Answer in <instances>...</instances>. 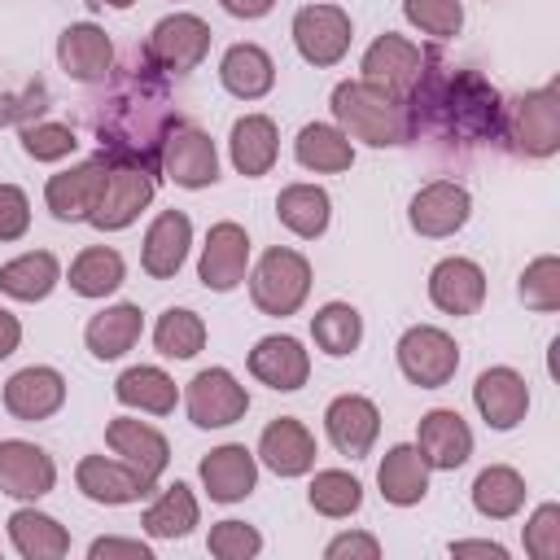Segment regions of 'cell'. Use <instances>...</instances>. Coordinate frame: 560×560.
Instances as JSON below:
<instances>
[{"instance_id":"6da1fadb","label":"cell","mask_w":560,"mask_h":560,"mask_svg":"<svg viewBox=\"0 0 560 560\" xmlns=\"http://www.w3.org/2000/svg\"><path fill=\"white\" fill-rule=\"evenodd\" d=\"M411 136H446L455 144H490L503 131V96L477 70H455L442 52L424 48V70L402 96Z\"/></svg>"},{"instance_id":"7a4b0ae2","label":"cell","mask_w":560,"mask_h":560,"mask_svg":"<svg viewBox=\"0 0 560 560\" xmlns=\"http://www.w3.org/2000/svg\"><path fill=\"white\" fill-rule=\"evenodd\" d=\"M332 105V118L337 127L350 136V140H363L372 149H389V144H402L411 140L407 131V109L398 96H389L385 88H372L363 79H346L332 88L328 96Z\"/></svg>"},{"instance_id":"3957f363","label":"cell","mask_w":560,"mask_h":560,"mask_svg":"<svg viewBox=\"0 0 560 560\" xmlns=\"http://www.w3.org/2000/svg\"><path fill=\"white\" fill-rule=\"evenodd\" d=\"M512 153L521 158H551L560 149V92L556 83H542L512 105H503V131Z\"/></svg>"},{"instance_id":"277c9868","label":"cell","mask_w":560,"mask_h":560,"mask_svg":"<svg viewBox=\"0 0 560 560\" xmlns=\"http://www.w3.org/2000/svg\"><path fill=\"white\" fill-rule=\"evenodd\" d=\"M306 293H311V262H306V254H298L289 245H271L258 258L254 276H249L254 306L262 315L284 319V315H298V306L306 302Z\"/></svg>"},{"instance_id":"5b68a950","label":"cell","mask_w":560,"mask_h":560,"mask_svg":"<svg viewBox=\"0 0 560 560\" xmlns=\"http://www.w3.org/2000/svg\"><path fill=\"white\" fill-rule=\"evenodd\" d=\"M394 354H398V372H402L411 385H420V389H442V385H451V376L459 372V346H455V337H451L446 328H438V324H411V328L398 337Z\"/></svg>"},{"instance_id":"8992f818","label":"cell","mask_w":560,"mask_h":560,"mask_svg":"<svg viewBox=\"0 0 560 560\" xmlns=\"http://www.w3.org/2000/svg\"><path fill=\"white\" fill-rule=\"evenodd\" d=\"M158 192V175L149 166H131V162H109L105 171V188L96 197V210L88 214L92 228L101 232H122L140 219V210L153 201Z\"/></svg>"},{"instance_id":"52a82bcc","label":"cell","mask_w":560,"mask_h":560,"mask_svg":"<svg viewBox=\"0 0 560 560\" xmlns=\"http://www.w3.org/2000/svg\"><path fill=\"white\" fill-rule=\"evenodd\" d=\"M210 52V26L197 13H171L162 18L144 39V61L162 74H188Z\"/></svg>"},{"instance_id":"ba28073f","label":"cell","mask_w":560,"mask_h":560,"mask_svg":"<svg viewBox=\"0 0 560 560\" xmlns=\"http://www.w3.org/2000/svg\"><path fill=\"white\" fill-rule=\"evenodd\" d=\"M350 13L341 4H302L293 13V44L306 66H337L350 52Z\"/></svg>"},{"instance_id":"9c48e42d","label":"cell","mask_w":560,"mask_h":560,"mask_svg":"<svg viewBox=\"0 0 560 560\" xmlns=\"http://www.w3.org/2000/svg\"><path fill=\"white\" fill-rule=\"evenodd\" d=\"M184 407L197 429H228L249 411V394L228 368H201L184 389Z\"/></svg>"},{"instance_id":"30bf717a","label":"cell","mask_w":560,"mask_h":560,"mask_svg":"<svg viewBox=\"0 0 560 560\" xmlns=\"http://www.w3.org/2000/svg\"><path fill=\"white\" fill-rule=\"evenodd\" d=\"M158 166L171 184L179 188H210L219 179V153H214V140L201 131V127H188V122H175L162 140V153H158Z\"/></svg>"},{"instance_id":"8fae6325","label":"cell","mask_w":560,"mask_h":560,"mask_svg":"<svg viewBox=\"0 0 560 560\" xmlns=\"http://www.w3.org/2000/svg\"><path fill=\"white\" fill-rule=\"evenodd\" d=\"M359 70H363V83L385 88L389 96H398V101H402V96L411 92V83L420 79V70H424V48H420V44H411L407 35L385 31V35H376V39L368 44V52H363Z\"/></svg>"},{"instance_id":"7c38bea8","label":"cell","mask_w":560,"mask_h":560,"mask_svg":"<svg viewBox=\"0 0 560 560\" xmlns=\"http://www.w3.org/2000/svg\"><path fill=\"white\" fill-rule=\"evenodd\" d=\"M468 214H472V197H468V188L455 184V179H433V184H424V188L411 197V206H407L411 232H420V236H429V241L455 236V232L468 223Z\"/></svg>"},{"instance_id":"4fadbf2b","label":"cell","mask_w":560,"mask_h":560,"mask_svg":"<svg viewBox=\"0 0 560 560\" xmlns=\"http://www.w3.org/2000/svg\"><path fill=\"white\" fill-rule=\"evenodd\" d=\"M245 267H249V236L241 223L223 219L206 232V245H201V258H197V280L210 289V293H232L241 280H245Z\"/></svg>"},{"instance_id":"5bb4252c","label":"cell","mask_w":560,"mask_h":560,"mask_svg":"<svg viewBox=\"0 0 560 560\" xmlns=\"http://www.w3.org/2000/svg\"><path fill=\"white\" fill-rule=\"evenodd\" d=\"M105 171H109V162L96 153V158H88V162H79V166H70V171L48 175V184H44V206L52 210V219H61V223H83V219L96 210V197H101V188H105Z\"/></svg>"},{"instance_id":"9a60e30c","label":"cell","mask_w":560,"mask_h":560,"mask_svg":"<svg viewBox=\"0 0 560 560\" xmlns=\"http://www.w3.org/2000/svg\"><path fill=\"white\" fill-rule=\"evenodd\" d=\"M74 486L92 499V503H105V508H122V503H136L144 499L158 481L144 477L140 468H131L127 459H105V455H83L79 468H74Z\"/></svg>"},{"instance_id":"2e32d148","label":"cell","mask_w":560,"mask_h":560,"mask_svg":"<svg viewBox=\"0 0 560 560\" xmlns=\"http://www.w3.org/2000/svg\"><path fill=\"white\" fill-rule=\"evenodd\" d=\"M57 486V464L44 446L26 438L0 442V494L9 499H44Z\"/></svg>"},{"instance_id":"e0dca14e","label":"cell","mask_w":560,"mask_h":560,"mask_svg":"<svg viewBox=\"0 0 560 560\" xmlns=\"http://www.w3.org/2000/svg\"><path fill=\"white\" fill-rule=\"evenodd\" d=\"M416 451L424 455L429 468H438V472H455V468H464L468 455H472V429H468V420H464L459 411H451V407H433V411L420 416Z\"/></svg>"},{"instance_id":"ac0fdd59","label":"cell","mask_w":560,"mask_h":560,"mask_svg":"<svg viewBox=\"0 0 560 560\" xmlns=\"http://www.w3.org/2000/svg\"><path fill=\"white\" fill-rule=\"evenodd\" d=\"M61 402H66V376L57 368L31 363L4 381V411L13 420H26V424L48 420L61 411Z\"/></svg>"},{"instance_id":"d6986e66","label":"cell","mask_w":560,"mask_h":560,"mask_svg":"<svg viewBox=\"0 0 560 560\" xmlns=\"http://www.w3.org/2000/svg\"><path fill=\"white\" fill-rule=\"evenodd\" d=\"M324 433L328 442L350 455V459H363L372 446H376V433H381V411L372 398L363 394H337L328 407H324Z\"/></svg>"},{"instance_id":"ffe728a7","label":"cell","mask_w":560,"mask_h":560,"mask_svg":"<svg viewBox=\"0 0 560 560\" xmlns=\"http://www.w3.org/2000/svg\"><path fill=\"white\" fill-rule=\"evenodd\" d=\"M197 472H201V486L214 503H241L258 486V455L241 442H223L210 455H201Z\"/></svg>"},{"instance_id":"44dd1931","label":"cell","mask_w":560,"mask_h":560,"mask_svg":"<svg viewBox=\"0 0 560 560\" xmlns=\"http://www.w3.org/2000/svg\"><path fill=\"white\" fill-rule=\"evenodd\" d=\"M57 61L74 83H105L114 70V44L96 22H70L57 35Z\"/></svg>"},{"instance_id":"7402d4cb","label":"cell","mask_w":560,"mask_h":560,"mask_svg":"<svg viewBox=\"0 0 560 560\" xmlns=\"http://www.w3.org/2000/svg\"><path fill=\"white\" fill-rule=\"evenodd\" d=\"M429 302L442 315H477L486 302V271L472 258H442L429 271Z\"/></svg>"},{"instance_id":"603a6c76","label":"cell","mask_w":560,"mask_h":560,"mask_svg":"<svg viewBox=\"0 0 560 560\" xmlns=\"http://www.w3.org/2000/svg\"><path fill=\"white\" fill-rule=\"evenodd\" d=\"M472 402H477V411H481V420L490 429L508 433L529 411V385H525V376L516 368H486L477 376V385H472Z\"/></svg>"},{"instance_id":"cb8c5ba5","label":"cell","mask_w":560,"mask_h":560,"mask_svg":"<svg viewBox=\"0 0 560 560\" xmlns=\"http://www.w3.org/2000/svg\"><path fill=\"white\" fill-rule=\"evenodd\" d=\"M249 372H254V381H262L267 389L293 394V389H302L306 376H311V354L302 350L298 337L271 332V337L254 341V350H249Z\"/></svg>"},{"instance_id":"d4e9b609","label":"cell","mask_w":560,"mask_h":560,"mask_svg":"<svg viewBox=\"0 0 560 560\" xmlns=\"http://www.w3.org/2000/svg\"><path fill=\"white\" fill-rule=\"evenodd\" d=\"M188 245H192V219L184 210H162L149 232H144V245H140V267L144 276L153 280H175L184 258H188Z\"/></svg>"},{"instance_id":"484cf974","label":"cell","mask_w":560,"mask_h":560,"mask_svg":"<svg viewBox=\"0 0 560 560\" xmlns=\"http://www.w3.org/2000/svg\"><path fill=\"white\" fill-rule=\"evenodd\" d=\"M258 459L276 477H302L315 468V433L298 416H276L258 438Z\"/></svg>"},{"instance_id":"4316f807","label":"cell","mask_w":560,"mask_h":560,"mask_svg":"<svg viewBox=\"0 0 560 560\" xmlns=\"http://www.w3.org/2000/svg\"><path fill=\"white\" fill-rule=\"evenodd\" d=\"M105 442H109V451L118 455V459H127L131 468H140L144 477H162L166 472V464H171V442L153 429V424H144V420H136V416H118V420H109L105 424Z\"/></svg>"},{"instance_id":"83f0119b","label":"cell","mask_w":560,"mask_h":560,"mask_svg":"<svg viewBox=\"0 0 560 560\" xmlns=\"http://www.w3.org/2000/svg\"><path fill=\"white\" fill-rule=\"evenodd\" d=\"M429 464L424 455L416 451V442H398L385 451L381 468H376V486H381V499L394 503V508H416L424 494H429Z\"/></svg>"},{"instance_id":"f1b7e54d","label":"cell","mask_w":560,"mask_h":560,"mask_svg":"<svg viewBox=\"0 0 560 560\" xmlns=\"http://www.w3.org/2000/svg\"><path fill=\"white\" fill-rule=\"evenodd\" d=\"M228 149H232V166L245 175V179H258L276 166V153H280V131L267 114H245L232 122V136H228Z\"/></svg>"},{"instance_id":"f546056e","label":"cell","mask_w":560,"mask_h":560,"mask_svg":"<svg viewBox=\"0 0 560 560\" xmlns=\"http://www.w3.org/2000/svg\"><path fill=\"white\" fill-rule=\"evenodd\" d=\"M140 332H144V311L136 302H118V306H105L88 319L83 341L101 363H109V359H122L140 341Z\"/></svg>"},{"instance_id":"4dcf8cb0","label":"cell","mask_w":560,"mask_h":560,"mask_svg":"<svg viewBox=\"0 0 560 560\" xmlns=\"http://www.w3.org/2000/svg\"><path fill=\"white\" fill-rule=\"evenodd\" d=\"M219 79L236 101H258L276 88V61L258 44H232L219 61Z\"/></svg>"},{"instance_id":"1f68e13d","label":"cell","mask_w":560,"mask_h":560,"mask_svg":"<svg viewBox=\"0 0 560 560\" xmlns=\"http://www.w3.org/2000/svg\"><path fill=\"white\" fill-rule=\"evenodd\" d=\"M61 284V262L48 249H26L0 267V293L13 302H44Z\"/></svg>"},{"instance_id":"d6a6232c","label":"cell","mask_w":560,"mask_h":560,"mask_svg":"<svg viewBox=\"0 0 560 560\" xmlns=\"http://www.w3.org/2000/svg\"><path fill=\"white\" fill-rule=\"evenodd\" d=\"M293 158H298V166H306L315 175H337V171L354 166V144L332 122H306L293 140Z\"/></svg>"},{"instance_id":"836d02e7","label":"cell","mask_w":560,"mask_h":560,"mask_svg":"<svg viewBox=\"0 0 560 560\" xmlns=\"http://www.w3.org/2000/svg\"><path fill=\"white\" fill-rule=\"evenodd\" d=\"M276 219L302 236V241H315L328 232V219H332V197L319 188V184H289L280 188L276 197Z\"/></svg>"},{"instance_id":"e575fe53","label":"cell","mask_w":560,"mask_h":560,"mask_svg":"<svg viewBox=\"0 0 560 560\" xmlns=\"http://www.w3.org/2000/svg\"><path fill=\"white\" fill-rule=\"evenodd\" d=\"M9 542L22 560H61L70 551L66 525H57L48 512H35V508H18L9 516Z\"/></svg>"},{"instance_id":"d590c367","label":"cell","mask_w":560,"mask_h":560,"mask_svg":"<svg viewBox=\"0 0 560 560\" xmlns=\"http://www.w3.org/2000/svg\"><path fill=\"white\" fill-rule=\"evenodd\" d=\"M114 398H118L122 407H136V411H149V416H166V411H175L179 389H175V381H171L162 368L136 363V368H127V372L114 381Z\"/></svg>"},{"instance_id":"8d00e7d4","label":"cell","mask_w":560,"mask_h":560,"mask_svg":"<svg viewBox=\"0 0 560 560\" xmlns=\"http://www.w3.org/2000/svg\"><path fill=\"white\" fill-rule=\"evenodd\" d=\"M122 280H127V262H122V254L109 249V245H88V249H79L74 262H70V276H66V284H70L79 298H109Z\"/></svg>"},{"instance_id":"74e56055","label":"cell","mask_w":560,"mask_h":560,"mask_svg":"<svg viewBox=\"0 0 560 560\" xmlns=\"http://www.w3.org/2000/svg\"><path fill=\"white\" fill-rule=\"evenodd\" d=\"M197 521H201V508H197V494L184 481H171L144 508V516H140V525H144L149 538H188Z\"/></svg>"},{"instance_id":"f35d334b","label":"cell","mask_w":560,"mask_h":560,"mask_svg":"<svg viewBox=\"0 0 560 560\" xmlns=\"http://www.w3.org/2000/svg\"><path fill=\"white\" fill-rule=\"evenodd\" d=\"M472 508L490 521H508L525 508V477L508 464H490L472 481Z\"/></svg>"},{"instance_id":"ab89813d","label":"cell","mask_w":560,"mask_h":560,"mask_svg":"<svg viewBox=\"0 0 560 560\" xmlns=\"http://www.w3.org/2000/svg\"><path fill=\"white\" fill-rule=\"evenodd\" d=\"M311 337L328 359H346L363 341V315L350 302H324L311 315Z\"/></svg>"},{"instance_id":"60d3db41","label":"cell","mask_w":560,"mask_h":560,"mask_svg":"<svg viewBox=\"0 0 560 560\" xmlns=\"http://www.w3.org/2000/svg\"><path fill=\"white\" fill-rule=\"evenodd\" d=\"M153 346L166 359H192L206 346V319L197 311H188V306H171L153 324Z\"/></svg>"},{"instance_id":"b9f144b4","label":"cell","mask_w":560,"mask_h":560,"mask_svg":"<svg viewBox=\"0 0 560 560\" xmlns=\"http://www.w3.org/2000/svg\"><path fill=\"white\" fill-rule=\"evenodd\" d=\"M306 499H311V508H315L319 516L341 521V516H354V512L363 508V486H359V477H350L346 468H319V472L311 477V486H306Z\"/></svg>"},{"instance_id":"7bdbcfd3","label":"cell","mask_w":560,"mask_h":560,"mask_svg":"<svg viewBox=\"0 0 560 560\" xmlns=\"http://www.w3.org/2000/svg\"><path fill=\"white\" fill-rule=\"evenodd\" d=\"M521 302L542 315L560 311V258L556 254H542L521 271Z\"/></svg>"},{"instance_id":"ee69618b","label":"cell","mask_w":560,"mask_h":560,"mask_svg":"<svg viewBox=\"0 0 560 560\" xmlns=\"http://www.w3.org/2000/svg\"><path fill=\"white\" fill-rule=\"evenodd\" d=\"M402 18L433 39H451L464 26V4L459 0H402Z\"/></svg>"},{"instance_id":"f6af8a7d","label":"cell","mask_w":560,"mask_h":560,"mask_svg":"<svg viewBox=\"0 0 560 560\" xmlns=\"http://www.w3.org/2000/svg\"><path fill=\"white\" fill-rule=\"evenodd\" d=\"M79 149L74 127L66 122H22V153L31 162H61Z\"/></svg>"},{"instance_id":"bcb514c9","label":"cell","mask_w":560,"mask_h":560,"mask_svg":"<svg viewBox=\"0 0 560 560\" xmlns=\"http://www.w3.org/2000/svg\"><path fill=\"white\" fill-rule=\"evenodd\" d=\"M206 547L219 560H254L262 551V534L254 525H245V521H219V525H210Z\"/></svg>"},{"instance_id":"7dc6e473","label":"cell","mask_w":560,"mask_h":560,"mask_svg":"<svg viewBox=\"0 0 560 560\" xmlns=\"http://www.w3.org/2000/svg\"><path fill=\"white\" fill-rule=\"evenodd\" d=\"M525 551L534 560H556L560 556V503L534 508V516L525 521Z\"/></svg>"},{"instance_id":"c3c4849f","label":"cell","mask_w":560,"mask_h":560,"mask_svg":"<svg viewBox=\"0 0 560 560\" xmlns=\"http://www.w3.org/2000/svg\"><path fill=\"white\" fill-rule=\"evenodd\" d=\"M31 228V197L18 184H0V241H22Z\"/></svg>"},{"instance_id":"681fc988","label":"cell","mask_w":560,"mask_h":560,"mask_svg":"<svg viewBox=\"0 0 560 560\" xmlns=\"http://www.w3.org/2000/svg\"><path fill=\"white\" fill-rule=\"evenodd\" d=\"M328 560H346V556H359V560H376L381 556V542L372 534H337L328 547H324Z\"/></svg>"},{"instance_id":"f907efd6","label":"cell","mask_w":560,"mask_h":560,"mask_svg":"<svg viewBox=\"0 0 560 560\" xmlns=\"http://www.w3.org/2000/svg\"><path fill=\"white\" fill-rule=\"evenodd\" d=\"M88 556H92V560H109V556H131V560H149L153 551H149V542H140V538H96V542L88 547Z\"/></svg>"},{"instance_id":"816d5d0a","label":"cell","mask_w":560,"mask_h":560,"mask_svg":"<svg viewBox=\"0 0 560 560\" xmlns=\"http://www.w3.org/2000/svg\"><path fill=\"white\" fill-rule=\"evenodd\" d=\"M44 101H48V92H44V83H35V88H26L22 96H4L0 105V127L4 122H13V118H26V114H39L44 109Z\"/></svg>"},{"instance_id":"f5cc1de1","label":"cell","mask_w":560,"mask_h":560,"mask_svg":"<svg viewBox=\"0 0 560 560\" xmlns=\"http://www.w3.org/2000/svg\"><path fill=\"white\" fill-rule=\"evenodd\" d=\"M451 556H490V560H508V547H503V542H490V538H464V542H451Z\"/></svg>"},{"instance_id":"db71d44e","label":"cell","mask_w":560,"mask_h":560,"mask_svg":"<svg viewBox=\"0 0 560 560\" xmlns=\"http://www.w3.org/2000/svg\"><path fill=\"white\" fill-rule=\"evenodd\" d=\"M18 341H22V319L0 306V359H9L18 350Z\"/></svg>"},{"instance_id":"11a10c76","label":"cell","mask_w":560,"mask_h":560,"mask_svg":"<svg viewBox=\"0 0 560 560\" xmlns=\"http://www.w3.org/2000/svg\"><path fill=\"white\" fill-rule=\"evenodd\" d=\"M219 4H223L232 18H245V22H254V18H267L276 0H219Z\"/></svg>"},{"instance_id":"9f6ffc18","label":"cell","mask_w":560,"mask_h":560,"mask_svg":"<svg viewBox=\"0 0 560 560\" xmlns=\"http://www.w3.org/2000/svg\"><path fill=\"white\" fill-rule=\"evenodd\" d=\"M92 4H109V9H131L136 0H92Z\"/></svg>"}]
</instances>
